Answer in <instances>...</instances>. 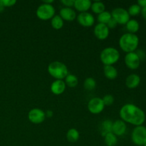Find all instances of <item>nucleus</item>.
Listing matches in <instances>:
<instances>
[{"label": "nucleus", "mask_w": 146, "mask_h": 146, "mask_svg": "<svg viewBox=\"0 0 146 146\" xmlns=\"http://www.w3.org/2000/svg\"><path fill=\"white\" fill-rule=\"evenodd\" d=\"M102 99L105 106H111L114 103V97L111 94H107V95L104 96Z\"/></svg>", "instance_id": "c85d7f7f"}, {"label": "nucleus", "mask_w": 146, "mask_h": 146, "mask_svg": "<svg viewBox=\"0 0 146 146\" xmlns=\"http://www.w3.org/2000/svg\"><path fill=\"white\" fill-rule=\"evenodd\" d=\"M100 59L105 66H113L120 59V53L115 48L107 47L101 52Z\"/></svg>", "instance_id": "20e7f679"}, {"label": "nucleus", "mask_w": 146, "mask_h": 146, "mask_svg": "<svg viewBox=\"0 0 146 146\" xmlns=\"http://www.w3.org/2000/svg\"><path fill=\"white\" fill-rule=\"evenodd\" d=\"M137 54H138V57L140 58V59H143V58H145V53H144L143 51H142V50H138V52H135Z\"/></svg>", "instance_id": "473e14b6"}, {"label": "nucleus", "mask_w": 146, "mask_h": 146, "mask_svg": "<svg viewBox=\"0 0 146 146\" xmlns=\"http://www.w3.org/2000/svg\"><path fill=\"white\" fill-rule=\"evenodd\" d=\"M127 30L128 31V33L135 34L137 31L139 30L140 25L139 23L137 20L135 19H130L125 24Z\"/></svg>", "instance_id": "6ab92c4d"}, {"label": "nucleus", "mask_w": 146, "mask_h": 146, "mask_svg": "<svg viewBox=\"0 0 146 146\" xmlns=\"http://www.w3.org/2000/svg\"><path fill=\"white\" fill-rule=\"evenodd\" d=\"M141 83V78L135 74H130L125 79V85L128 88H135L139 86Z\"/></svg>", "instance_id": "f3484780"}, {"label": "nucleus", "mask_w": 146, "mask_h": 146, "mask_svg": "<svg viewBox=\"0 0 146 146\" xmlns=\"http://www.w3.org/2000/svg\"><path fill=\"white\" fill-rule=\"evenodd\" d=\"M74 0H61V4H64L65 7H68V8H71L74 7Z\"/></svg>", "instance_id": "7c9ffc66"}, {"label": "nucleus", "mask_w": 146, "mask_h": 146, "mask_svg": "<svg viewBox=\"0 0 146 146\" xmlns=\"http://www.w3.org/2000/svg\"><path fill=\"white\" fill-rule=\"evenodd\" d=\"M141 14H142V17H143L144 19L146 20V7H144V8L141 9Z\"/></svg>", "instance_id": "c9c22d12"}, {"label": "nucleus", "mask_w": 146, "mask_h": 146, "mask_svg": "<svg viewBox=\"0 0 146 146\" xmlns=\"http://www.w3.org/2000/svg\"><path fill=\"white\" fill-rule=\"evenodd\" d=\"M55 8L52 4H41L37 8L36 14L39 19L43 21L51 19L55 16Z\"/></svg>", "instance_id": "39448f33"}, {"label": "nucleus", "mask_w": 146, "mask_h": 146, "mask_svg": "<svg viewBox=\"0 0 146 146\" xmlns=\"http://www.w3.org/2000/svg\"><path fill=\"white\" fill-rule=\"evenodd\" d=\"M91 9V10H92L93 12L95 13V14H97L98 15V14H100L101 13L106 11V6L102 1H94V3H92Z\"/></svg>", "instance_id": "393cba45"}, {"label": "nucleus", "mask_w": 146, "mask_h": 146, "mask_svg": "<svg viewBox=\"0 0 146 146\" xmlns=\"http://www.w3.org/2000/svg\"><path fill=\"white\" fill-rule=\"evenodd\" d=\"M66 87L64 80H55L51 85V91L54 95H61L65 91Z\"/></svg>", "instance_id": "2eb2a0df"}, {"label": "nucleus", "mask_w": 146, "mask_h": 146, "mask_svg": "<svg viewBox=\"0 0 146 146\" xmlns=\"http://www.w3.org/2000/svg\"><path fill=\"white\" fill-rule=\"evenodd\" d=\"M4 9H5V8H4V7H3L2 5H1V4H0V13L2 12V11L4 10Z\"/></svg>", "instance_id": "4c0bfd02"}, {"label": "nucleus", "mask_w": 146, "mask_h": 146, "mask_svg": "<svg viewBox=\"0 0 146 146\" xmlns=\"http://www.w3.org/2000/svg\"><path fill=\"white\" fill-rule=\"evenodd\" d=\"M111 19H112V16H111V12L108 11H104V12L98 14V17H97V20H98V23L104 24H108V22Z\"/></svg>", "instance_id": "a878e982"}, {"label": "nucleus", "mask_w": 146, "mask_h": 146, "mask_svg": "<svg viewBox=\"0 0 146 146\" xmlns=\"http://www.w3.org/2000/svg\"><path fill=\"white\" fill-rule=\"evenodd\" d=\"M111 14L112 18L118 23V24L124 25L126 24V23L130 20V15L128 12V10L123 8L121 7L115 8L112 10Z\"/></svg>", "instance_id": "0eeeda50"}, {"label": "nucleus", "mask_w": 146, "mask_h": 146, "mask_svg": "<svg viewBox=\"0 0 146 146\" xmlns=\"http://www.w3.org/2000/svg\"><path fill=\"white\" fill-rule=\"evenodd\" d=\"M16 3H17L16 0H0V4L2 5L4 8L13 7L14 4H16Z\"/></svg>", "instance_id": "c756f323"}, {"label": "nucleus", "mask_w": 146, "mask_h": 146, "mask_svg": "<svg viewBox=\"0 0 146 146\" xmlns=\"http://www.w3.org/2000/svg\"><path fill=\"white\" fill-rule=\"evenodd\" d=\"M58 15L62 18L63 20L68 21H74L75 19H76L77 17L75 10L73 9L72 8H68V7H64L61 9Z\"/></svg>", "instance_id": "4468645a"}, {"label": "nucleus", "mask_w": 146, "mask_h": 146, "mask_svg": "<svg viewBox=\"0 0 146 146\" xmlns=\"http://www.w3.org/2000/svg\"><path fill=\"white\" fill-rule=\"evenodd\" d=\"M104 72L105 76L109 80H114L118 76V71L113 66H105Z\"/></svg>", "instance_id": "a211bd4d"}, {"label": "nucleus", "mask_w": 146, "mask_h": 146, "mask_svg": "<svg viewBox=\"0 0 146 146\" xmlns=\"http://www.w3.org/2000/svg\"><path fill=\"white\" fill-rule=\"evenodd\" d=\"M110 29L106 24L98 23L95 26L94 29V34L95 36L99 40H105L109 36Z\"/></svg>", "instance_id": "f8f14e48"}, {"label": "nucleus", "mask_w": 146, "mask_h": 146, "mask_svg": "<svg viewBox=\"0 0 146 146\" xmlns=\"http://www.w3.org/2000/svg\"><path fill=\"white\" fill-rule=\"evenodd\" d=\"M106 25H107V27H108V29H115V27H117V25H118V23H117L116 21H115V20L112 18L109 21H108V24H107Z\"/></svg>", "instance_id": "2f4dec72"}, {"label": "nucleus", "mask_w": 146, "mask_h": 146, "mask_svg": "<svg viewBox=\"0 0 146 146\" xmlns=\"http://www.w3.org/2000/svg\"><path fill=\"white\" fill-rule=\"evenodd\" d=\"M104 142L107 146H115L118 143V137L112 132L108 133L104 136Z\"/></svg>", "instance_id": "aec40b11"}, {"label": "nucleus", "mask_w": 146, "mask_h": 146, "mask_svg": "<svg viewBox=\"0 0 146 146\" xmlns=\"http://www.w3.org/2000/svg\"><path fill=\"white\" fill-rule=\"evenodd\" d=\"M44 4H51L52 3H54V0H46V1H43Z\"/></svg>", "instance_id": "e433bc0d"}, {"label": "nucleus", "mask_w": 146, "mask_h": 146, "mask_svg": "<svg viewBox=\"0 0 146 146\" xmlns=\"http://www.w3.org/2000/svg\"><path fill=\"white\" fill-rule=\"evenodd\" d=\"M77 21L80 25L84 27H92L95 23V18L91 13L88 12H81L78 14L76 17Z\"/></svg>", "instance_id": "9b49d317"}, {"label": "nucleus", "mask_w": 146, "mask_h": 146, "mask_svg": "<svg viewBox=\"0 0 146 146\" xmlns=\"http://www.w3.org/2000/svg\"><path fill=\"white\" fill-rule=\"evenodd\" d=\"M131 139L135 145L143 146L146 144V128L143 125L135 126L131 134Z\"/></svg>", "instance_id": "423d86ee"}, {"label": "nucleus", "mask_w": 146, "mask_h": 146, "mask_svg": "<svg viewBox=\"0 0 146 146\" xmlns=\"http://www.w3.org/2000/svg\"><path fill=\"white\" fill-rule=\"evenodd\" d=\"M64 20L58 14H55L54 17L51 19V24L53 29L56 30H59L64 27Z\"/></svg>", "instance_id": "412c9836"}, {"label": "nucleus", "mask_w": 146, "mask_h": 146, "mask_svg": "<svg viewBox=\"0 0 146 146\" xmlns=\"http://www.w3.org/2000/svg\"><path fill=\"white\" fill-rule=\"evenodd\" d=\"M91 2L90 0H75L74 7L77 11L81 12H86L91 9Z\"/></svg>", "instance_id": "dca6fc26"}, {"label": "nucleus", "mask_w": 146, "mask_h": 146, "mask_svg": "<svg viewBox=\"0 0 146 146\" xmlns=\"http://www.w3.org/2000/svg\"><path fill=\"white\" fill-rule=\"evenodd\" d=\"M79 132L76 128H71L67 131L66 138L70 143H75L79 138Z\"/></svg>", "instance_id": "b1692460"}, {"label": "nucleus", "mask_w": 146, "mask_h": 146, "mask_svg": "<svg viewBox=\"0 0 146 146\" xmlns=\"http://www.w3.org/2000/svg\"><path fill=\"white\" fill-rule=\"evenodd\" d=\"M143 146H146V144H145V145H144Z\"/></svg>", "instance_id": "58836bf2"}, {"label": "nucleus", "mask_w": 146, "mask_h": 146, "mask_svg": "<svg viewBox=\"0 0 146 146\" xmlns=\"http://www.w3.org/2000/svg\"><path fill=\"white\" fill-rule=\"evenodd\" d=\"M127 126L125 123L122 120H116L113 122L112 133L116 136H121L126 132Z\"/></svg>", "instance_id": "ddd939ff"}, {"label": "nucleus", "mask_w": 146, "mask_h": 146, "mask_svg": "<svg viewBox=\"0 0 146 146\" xmlns=\"http://www.w3.org/2000/svg\"><path fill=\"white\" fill-rule=\"evenodd\" d=\"M84 87L88 91H92L96 87V81L95 78L88 77L85 79L84 82Z\"/></svg>", "instance_id": "bb28decb"}, {"label": "nucleus", "mask_w": 146, "mask_h": 146, "mask_svg": "<svg viewBox=\"0 0 146 146\" xmlns=\"http://www.w3.org/2000/svg\"><path fill=\"white\" fill-rule=\"evenodd\" d=\"M138 4L140 7H142V8H144V7H146V0H138Z\"/></svg>", "instance_id": "72a5a7b5"}, {"label": "nucleus", "mask_w": 146, "mask_h": 146, "mask_svg": "<svg viewBox=\"0 0 146 146\" xmlns=\"http://www.w3.org/2000/svg\"><path fill=\"white\" fill-rule=\"evenodd\" d=\"M119 113L122 121L136 126L142 125L145 121L144 111L132 104H127L123 106Z\"/></svg>", "instance_id": "f257e3e1"}, {"label": "nucleus", "mask_w": 146, "mask_h": 146, "mask_svg": "<svg viewBox=\"0 0 146 146\" xmlns=\"http://www.w3.org/2000/svg\"><path fill=\"white\" fill-rule=\"evenodd\" d=\"M64 82L67 86L70 87V88H74L78 85V79L76 76L68 74L66 76V77L64 78Z\"/></svg>", "instance_id": "4be33fe9"}, {"label": "nucleus", "mask_w": 146, "mask_h": 146, "mask_svg": "<svg viewBox=\"0 0 146 146\" xmlns=\"http://www.w3.org/2000/svg\"><path fill=\"white\" fill-rule=\"evenodd\" d=\"M112 127L113 122L111 120H105L103 121L101 125V135L104 137L106 134L112 132Z\"/></svg>", "instance_id": "5701e85b"}, {"label": "nucleus", "mask_w": 146, "mask_h": 146, "mask_svg": "<svg viewBox=\"0 0 146 146\" xmlns=\"http://www.w3.org/2000/svg\"><path fill=\"white\" fill-rule=\"evenodd\" d=\"M125 64L128 68L137 69L141 64V59L135 52L128 53L125 56Z\"/></svg>", "instance_id": "9d476101"}, {"label": "nucleus", "mask_w": 146, "mask_h": 146, "mask_svg": "<svg viewBox=\"0 0 146 146\" xmlns=\"http://www.w3.org/2000/svg\"><path fill=\"white\" fill-rule=\"evenodd\" d=\"M141 8L137 4H132L131 7L128 8V12L130 16H137L141 13Z\"/></svg>", "instance_id": "cd10ccee"}, {"label": "nucleus", "mask_w": 146, "mask_h": 146, "mask_svg": "<svg viewBox=\"0 0 146 146\" xmlns=\"http://www.w3.org/2000/svg\"><path fill=\"white\" fill-rule=\"evenodd\" d=\"M28 118L32 123L39 124L44 121L46 118L45 112L40 108H33L29 112Z\"/></svg>", "instance_id": "1a4fd4ad"}, {"label": "nucleus", "mask_w": 146, "mask_h": 146, "mask_svg": "<svg viewBox=\"0 0 146 146\" xmlns=\"http://www.w3.org/2000/svg\"><path fill=\"white\" fill-rule=\"evenodd\" d=\"M45 115H46V117L51 118V117L53 116V115H54V113H53V111H51V110H48V111H46L45 112Z\"/></svg>", "instance_id": "f704fd0d"}, {"label": "nucleus", "mask_w": 146, "mask_h": 146, "mask_svg": "<svg viewBox=\"0 0 146 146\" xmlns=\"http://www.w3.org/2000/svg\"><path fill=\"white\" fill-rule=\"evenodd\" d=\"M139 38L136 34L126 33L123 34L119 39V46L123 51L128 53L134 52L138 48Z\"/></svg>", "instance_id": "f03ea898"}, {"label": "nucleus", "mask_w": 146, "mask_h": 146, "mask_svg": "<svg viewBox=\"0 0 146 146\" xmlns=\"http://www.w3.org/2000/svg\"><path fill=\"white\" fill-rule=\"evenodd\" d=\"M48 73L56 80H63L68 74L66 66L61 61H55L50 63L47 68Z\"/></svg>", "instance_id": "7ed1b4c3"}, {"label": "nucleus", "mask_w": 146, "mask_h": 146, "mask_svg": "<svg viewBox=\"0 0 146 146\" xmlns=\"http://www.w3.org/2000/svg\"><path fill=\"white\" fill-rule=\"evenodd\" d=\"M105 108V105L103 99L99 97L93 98L88 101V109L90 113L93 114H99L102 112Z\"/></svg>", "instance_id": "6e6552de"}]
</instances>
